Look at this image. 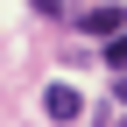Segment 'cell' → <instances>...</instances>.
Wrapping results in <instances>:
<instances>
[{
	"instance_id": "1",
	"label": "cell",
	"mask_w": 127,
	"mask_h": 127,
	"mask_svg": "<svg viewBox=\"0 0 127 127\" xmlns=\"http://www.w3.org/2000/svg\"><path fill=\"white\" fill-rule=\"evenodd\" d=\"M78 28H85V35H120L127 14H120V0H92V7L78 14Z\"/></svg>"
},
{
	"instance_id": "2",
	"label": "cell",
	"mask_w": 127,
	"mask_h": 127,
	"mask_svg": "<svg viewBox=\"0 0 127 127\" xmlns=\"http://www.w3.org/2000/svg\"><path fill=\"white\" fill-rule=\"evenodd\" d=\"M42 113H50L57 127H71L78 113H85V99H78V92H71V85H50V92H42Z\"/></svg>"
},
{
	"instance_id": "3",
	"label": "cell",
	"mask_w": 127,
	"mask_h": 127,
	"mask_svg": "<svg viewBox=\"0 0 127 127\" xmlns=\"http://www.w3.org/2000/svg\"><path fill=\"white\" fill-rule=\"evenodd\" d=\"M106 64H113V71H127V28H120V35H106Z\"/></svg>"
},
{
	"instance_id": "4",
	"label": "cell",
	"mask_w": 127,
	"mask_h": 127,
	"mask_svg": "<svg viewBox=\"0 0 127 127\" xmlns=\"http://www.w3.org/2000/svg\"><path fill=\"white\" fill-rule=\"evenodd\" d=\"M28 7H35V14H64V0H28Z\"/></svg>"
},
{
	"instance_id": "5",
	"label": "cell",
	"mask_w": 127,
	"mask_h": 127,
	"mask_svg": "<svg viewBox=\"0 0 127 127\" xmlns=\"http://www.w3.org/2000/svg\"><path fill=\"white\" fill-rule=\"evenodd\" d=\"M113 99H120V106H127V71H113Z\"/></svg>"
}]
</instances>
